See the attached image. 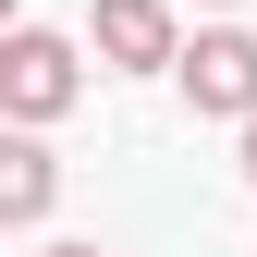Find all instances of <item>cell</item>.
Masks as SVG:
<instances>
[{"label": "cell", "instance_id": "1", "mask_svg": "<svg viewBox=\"0 0 257 257\" xmlns=\"http://www.w3.org/2000/svg\"><path fill=\"white\" fill-rule=\"evenodd\" d=\"M74 86H86L74 37H49V25H0V110H13V122H61Z\"/></svg>", "mask_w": 257, "mask_h": 257}, {"label": "cell", "instance_id": "2", "mask_svg": "<svg viewBox=\"0 0 257 257\" xmlns=\"http://www.w3.org/2000/svg\"><path fill=\"white\" fill-rule=\"evenodd\" d=\"M172 74H184V98L220 110V122H245V110H257V37H245V25H208L196 49H172Z\"/></svg>", "mask_w": 257, "mask_h": 257}, {"label": "cell", "instance_id": "3", "mask_svg": "<svg viewBox=\"0 0 257 257\" xmlns=\"http://www.w3.org/2000/svg\"><path fill=\"white\" fill-rule=\"evenodd\" d=\"M86 37H98V61L110 74H172V0H98V13H86Z\"/></svg>", "mask_w": 257, "mask_h": 257}, {"label": "cell", "instance_id": "4", "mask_svg": "<svg viewBox=\"0 0 257 257\" xmlns=\"http://www.w3.org/2000/svg\"><path fill=\"white\" fill-rule=\"evenodd\" d=\"M49 196H61V159L37 147V122L0 135V233H13V220H49Z\"/></svg>", "mask_w": 257, "mask_h": 257}, {"label": "cell", "instance_id": "5", "mask_svg": "<svg viewBox=\"0 0 257 257\" xmlns=\"http://www.w3.org/2000/svg\"><path fill=\"white\" fill-rule=\"evenodd\" d=\"M245 184H257V110H245Z\"/></svg>", "mask_w": 257, "mask_h": 257}, {"label": "cell", "instance_id": "6", "mask_svg": "<svg viewBox=\"0 0 257 257\" xmlns=\"http://www.w3.org/2000/svg\"><path fill=\"white\" fill-rule=\"evenodd\" d=\"M49 257H98V245H49Z\"/></svg>", "mask_w": 257, "mask_h": 257}, {"label": "cell", "instance_id": "7", "mask_svg": "<svg viewBox=\"0 0 257 257\" xmlns=\"http://www.w3.org/2000/svg\"><path fill=\"white\" fill-rule=\"evenodd\" d=\"M208 13H233V0H208Z\"/></svg>", "mask_w": 257, "mask_h": 257}, {"label": "cell", "instance_id": "8", "mask_svg": "<svg viewBox=\"0 0 257 257\" xmlns=\"http://www.w3.org/2000/svg\"><path fill=\"white\" fill-rule=\"evenodd\" d=\"M0 25H13V0H0Z\"/></svg>", "mask_w": 257, "mask_h": 257}]
</instances>
